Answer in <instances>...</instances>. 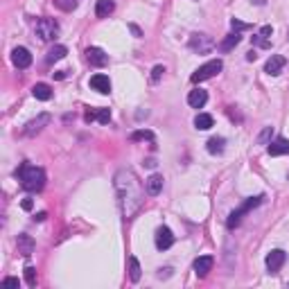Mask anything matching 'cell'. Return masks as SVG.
I'll use <instances>...</instances> for the list:
<instances>
[{"label": "cell", "instance_id": "1", "mask_svg": "<svg viewBox=\"0 0 289 289\" xmlns=\"http://www.w3.org/2000/svg\"><path fill=\"white\" fill-rule=\"evenodd\" d=\"M113 186H115V192H118V203H120V210H122V217L129 222V219H134L140 213V208L145 203L143 183H140V178L136 176L134 170L122 167V170L115 172Z\"/></svg>", "mask_w": 289, "mask_h": 289}, {"label": "cell", "instance_id": "2", "mask_svg": "<svg viewBox=\"0 0 289 289\" xmlns=\"http://www.w3.org/2000/svg\"><path fill=\"white\" fill-rule=\"evenodd\" d=\"M18 178H20L23 190H28V192H39L45 186V172L36 165H30V163H23L18 167Z\"/></svg>", "mask_w": 289, "mask_h": 289}, {"label": "cell", "instance_id": "3", "mask_svg": "<svg viewBox=\"0 0 289 289\" xmlns=\"http://www.w3.org/2000/svg\"><path fill=\"white\" fill-rule=\"evenodd\" d=\"M36 30V36H39L41 41H52L57 39V34H59V23H57L55 18H39L34 25Z\"/></svg>", "mask_w": 289, "mask_h": 289}, {"label": "cell", "instance_id": "4", "mask_svg": "<svg viewBox=\"0 0 289 289\" xmlns=\"http://www.w3.org/2000/svg\"><path fill=\"white\" fill-rule=\"evenodd\" d=\"M262 199H265V197H251V199H246V201L242 203L238 210H233V213H230V217H228V222H226V226H228V228H235V226L242 222V217H244L246 213H251L255 206H260Z\"/></svg>", "mask_w": 289, "mask_h": 289}, {"label": "cell", "instance_id": "5", "mask_svg": "<svg viewBox=\"0 0 289 289\" xmlns=\"http://www.w3.org/2000/svg\"><path fill=\"white\" fill-rule=\"evenodd\" d=\"M222 68H224V64L219 59H215V61H208V64H203L201 68H199L197 72H192V84H199V82H206V80H210V77H215L217 72H222Z\"/></svg>", "mask_w": 289, "mask_h": 289}, {"label": "cell", "instance_id": "6", "mask_svg": "<svg viewBox=\"0 0 289 289\" xmlns=\"http://www.w3.org/2000/svg\"><path fill=\"white\" fill-rule=\"evenodd\" d=\"M188 48L192 52H199V55H208V52L215 48V41H213V36H208V34H192L190 41H188Z\"/></svg>", "mask_w": 289, "mask_h": 289}, {"label": "cell", "instance_id": "7", "mask_svg": "<svg viewBox=\"0 0 289 289\" xmlns=\"http://www.w3.org/2000/svg\"><path fill=\"white\" fill-rule=\"evenodd\" d=\"M48 124H50V115L48 113H41V115H36L34 120H30V122L25 124L23 134L25 136H36L39 131H43V127H48Z\"/></svg>", "mask_w": 289, "mask_h": 289}, {"label": "cell", "instance_id": "8", "mask_svg": "<svg viewBox=\"0 0 289 289\" xmlns=\"http://www.w3.org/2000/svg\"><path fill=\"white\" fill-rule=\"evenodd\" d=\"M285 260H287L285 251L273 249L271 253L267 255V269H269V273H278V271H280V267L285 265Z\"/></svg>", "mask_w": 289, "mask_h": 289}, {"label": "cell", "instance_id": "9", "mask_svg": "<svg viewBox=\"0 0 289 289\" xmlns=\"http://www.w3.org/2000/svg\"><path fill=\"white\" fill-rule=\"evenodd\" d=\"M172 244H174V235H172V230L167 228V226H161V228L156 230V249L167 251Z\"/></svg>", "mask_w": 289, "mask_h": 289}, {"label": "cell", "instance_id": "10", "mask_svg": "<svg viewBox=\"0 0 289 289\" xmlns=\"http://www.w3.org/2000/svg\"><path fill=\"white\" fill-rule=\"evenodd\" d=\"M86 59H88V64L91 66H97V68L109 64V55L102 48H88L86 50Z\"/></svg>", "mask_w": 289, "mask_h": 289}, {"label": "cell", "instance_id": "11", "mask_svg": "<svg viewBox=\"0 0 289 289\" xmlns=\"http://www.w3.org/2000/svg\"><path fill=\"white\" fill-rule=\"evenodd\" d=\"M12 64L16 68H28L32 64V55L28 48H14L12 50Z\"/></svg>", "mask_w": 289, "mask_h": 289}, {"label": "cell", "instance_id": "12", "mask_svg": "<svg viewBox=\"0 0 289 289\" xmlns=\"http://www.w3.org/2000/svg\"><path fill=\"white\" fill-rule=\"evenodd\" d=\"M213 265H215L213 255H201V257H197V260H194V273H197L199 278L208 276V271H213Z\"/></svg>", "mask_w": 289, "mask_h": 289}, {"label": "cell", "instance_id": "13", "mask_svg": "<svg viewBox=\"0 0 289 289\" xmlns=\"http://www.w3.org/2000/svg\"><path fill=\"white\" fill-rule=\"evenodd\" d=\"M206 102H208V93L203 88H194V91H190V95H188V104L192 109H201Z\"/></svg>", "mask_w": 289, "mask_h": 289}, {"label": "cell", "instance_id": "14", "mask_svg": "<svg viewBox=\"0 0 289 289\" xmlns=\"http://www.w3.org/2000/svg\"><path fill=\"white\" fill-rule=\"evenodd\" d=\"M16 244H18V253L23 255V257H30L34 253V240L30 238V235H18V240H16Z\"/></svg>", "mask_w": 289, "mask_h": 289}, {"label": "cell", "instance_id": "15", "mask_svg": "<svg viewBox=\"0 0 289 289\" xmlns=\"http://www.w3.org/2000/svg\"><path fill=\"white\" fill-rule=\"evenodd\" d=\"M91 86H93V91H97V93H111V82H109V77L107 75H93L91 77Z\"/></svg>", "mask_w": 289, "mask_h": 289}, {"label": "cell", "instance_id": "16", "mask_svg": "<svg viewBox=\"0 0 289 289\" xmlns=\"http://www.w3.org/2000/svg\"><path fill=\"white\" fill-rule=\"evenodd\" d=\"M285 57L282 55H271L269 57V61H267V66H265V70L269 72V75H278V72L282 70V68H285Z\"/></svg>", "mask_w": 289, "mask_h": 289}, {"label": "cell", "instance_id": "17", "mask_svg": "<svg viewBox=\"0 0 289 289\" xmlns=\"http://www.w3.org/2000/svg\"><path fill=\"white\" fill-rule=\"evenodd\" d=\"M93 120H97L99 124H109V122H111V111H109V109L88 111V113H86V122H93Z\"/></svg>", "mask_w": 289, "mask_h": 289}, {"label": "cell", "instance_id": "18", "mask_svg": "<svg viewBox=\"0 0 289 289\" xmlns=\"http://www.w3.org/2000/svg\"><path fill=\"white\" fill-rule=\"evenodd\" d=\"M269 154H271V156L289 154V140H287V138H276L273 143H269Z\"/></svg>", "mask_w": 289, "mask_h": 289}, {"label": "cell", "instance_id": "19", "mask_svg": "<svg viewBox=\"0 0 289 289\" xmlns=\"http://www.w3.org/2000/svg\"><path fill=\"white\" fill-rule=\"evenodd\" d=\"M145 188H147V192H149L151 197L161 194V190H163V176H161V174H151V176L145 181Z\"/></svg>", "mask_w": 289, "mask_h": 289}, {"label": "cell", "instance_id": "20", "mask_svg": "<svg viewBox=\"0 0 289 289\" xmlns=\"http://www.w3.org/2000/svg\"><path fill=\"white\" fill-rule=\"evenodd\" d=\"M115 9V3L113 0H97V7H95V14L97 18H109Z\"/></svg>", "mask_w": 289, "mask_h": 289}, {"label": "cell", "instance_id": "21", "mask_svg": "<svg viewBox=\"0 0 289 289\" xmlns=\"http://www.w3.org/2000/svg\"><path fill=\"white\" fill-rule=\"evenodd\" d=\"M32 95L36 99H41V102H48V99L52 97V88L48 86V84H36V86L32 88Z\"/></svg>", "mask_w": 289, "mask_h": 289}, {"label": "cell", "instance_id": "22", "mask_svg": "<svg viewBox=\"0 0 289 289\" xmlns=\"http://www.w3.org/2000/svg\"><path fill=\"white\" fill-rule=\"evenodd\" d=\"M66 55H68V48H66V45H55V48L48 52L45 61H48V64H55V61H61V59H64Z\"/></svg>", "mask_w": 289, "mask_h": 289}, {"label": "cell", "instance_id": "23", "mask_svg": "<svg viewBox=\"0 0 289 289\" xmlns=\"http://www.w3.org/2000/svg\"><path fill=\"white\" fill-rule=\"evenodd\" d=\"M213 124H215V120H213V115H208V113H199L197 118H194V127L199 131H206L213 127Z\"/></svg>", "mask_w": 289, "mask_h": 289}, {"label": "cell", "instance_id": "24", "mask_svg": "<svg viewBox=\"0 0 289 289\" xmlns=\"http://www.w3.org/2000/svg\"><path fill=\"white\" fill-rule=\"evenodd\" d=\"M240 41H242V36H240L238 32L228 34V36H226V39L222 41V43H219V50H222V52H230V50L235 48V45L240 43Z\"/></svg>", "mask_w": 289, "mask_h": 289}, {"label": "cell", "instance_id": "25", "mask_svg": "<svg viewBox=\"0 0 289 289\" xmlns=\"http://www.w3.org/2000/svg\"><path fill=\"white\" fill-rule=\"evenodd\" d=\"M129 278H131L134 282L140 280V265H138V260H136L134 255L129 257Z\"/></svg>", "mask_w": 289, "mask_h": 289}, {"label": "cell", "instance_id": "26", "mask_svg": "<svg viewBox=\"0 0 289 289\" xmlns=\"http://www.w3.org/2000/svg\"><path fill=\"white\" fill-rule=\"evenodd\" d=\"M224 145H226L224 138H210L208 140V151H210V154H222Z\"/></svg>", "mask_w": 289, "mask_h": 289}, {"label": "cell", "instance_id": "27", "mask_svg": "<svg viewBox=\"0 0 289 289\" xmlns=\"http://www.w3.org/2000/svg\"><path fill=\"white\" fill-rule=\"evenodd\" d=\"M131 140H149V143L154 145V134H151L149 129H143V131H134V134H131Z\"/></svg>", "mask_w": 289, "mask_h": 289}, {"label": "cell", "instance_id": "28", "mask_svg": "<svg viewBox=\"0 0 289 289\" xmlns=\"http://www.w3.org/2000/svg\"><path fill=\"white\" fill-rule=\"evenodd\" d=\"M271 134H273V127H265V129H262V134L257 136V145H269Z\"/></svg>", "mask_w": 289, "mask_h": 289}, {"label": "cell", "instance_id": "29", "mask_svg": "<svg viewBox=\"0 0 289 289\" xmlns=\"http://www.w3.org/2000/svg\"><path fill=\"white\" fill-rule=\"evenodd\" d=\"M25 282L30 287H36V269L34 267H25Z\"/></svg>", "mask_w": 289, "mask_h": 289}, {"label": "cell", "instance_id": "30", "mask_svg": "<svg viewBox=\"0 0 289 289\" xmlns=\"http://www.w3.org/2000/svg\"><path fill=\"white\" fill-rule=\"evenodd\" d=\"M55 5H57L59 9H64V12H72V9L77 7L75 0H55Z\"/></svg>", "mask_w": 289, "mask_h": 289}, {"label": "cell", "instance_id": "31", "mask_svg": "<svg viewBox=\"0 0 289 289\" xmlns=\"http://www.w3.org/2000/svg\"><path fill=\"white\" fill-rule=\"evenodd\" d=\"M230 28H233L235 32H242V30H251V25L242 23V20H238V18H233V20H230Z\"/></svg>", "mask_w": 289, "mask_h": 289}, {"label": "cell", "instance_id": "32", "mask_svg": "<svg viewBox=\"0 0 289 289\" xmlns=\"http://www.w3.org/2000/svg\"><path fill=\"white\" fill-rule=\"evenodd\" d=\"M163 72H165V68H163V66H156L154 70H151V82H159L161 77H163Z\"/></svg>", "mask_w": 289, "mask_h": 289}, {"label": "cell", "instance_id": "33", "mask_svg": "<svg viewBox=\"0 0 289 289\" xmlns=\"http://www.w3.org/2000/svg\"><path fill=\"white\" fill-rule=\"evenodd\" d=\"M253 43H257L260 48H269V41H267L265 36H260V34H255V36H253Z\"/></svg>", "mask_w": 289, "mask_h": 289}, {"label": "cell", "instance_id": "34", "mask_svg": "<svg viewBox=\"0 0 289 289\" xmlns=\"http://www.w3.org/2000/svg\"><path fill=\"white\" fill-rule=\"evenodd\" d=\"M273 34V30H271V25H265V28L260 30V36H265V39H269V36Z\"/></svg>", "mask_w": 289, "mask_h": 289}, {"label": "cell", "instance_id": "35", "mask_svg": "<svg viewBox=\"0 0 289 289\" xmlns=\"http://www.w3.org/2000/svg\"><path fill=\"white\" fill-rule=\"evenodd\" d=\"M5 285H7V287H18L20 285V282H18V278H5Z\"/></svg>", "mask_w": 289, "mask_h": 289}, {"label": "cell", "instance_id": "36", "mask_svg": "<svg viewBox=\"0 0 289 289\" xmlns=\"http://www.w3.org/2000/svg\"><path fill=\"white\" fill-rule=\"evenodd\" d=\"M20 206H23V210H32V206H34V201H32V199H23V203H20Z\"/></svg>", "mask_w": 289, "mask_h": 289}, {"label": "cell", "instance_id": "37", "mask_svg": "<svg viewBox=\"0 0 289 289\" xmlns=\"http://www.w3.org/2000/svg\"><path fill=\"white\" fill-rule=\"evenodd\" d=\"M52 75H55L57 80H64V77H66V72H64V70H59V72H52Z\"/></svg>", "mask_w": 289, "mask_h": 289}, {"label": "cell", "instance_id": "38", "mask_svg": "<svg viewBox=\"0 0 289 289\" xmlns=\"http://www.w3.org/2000/svg\"><path fill=\"white\" fill-rule=\"evenodd\" d=\"M45 217H48V215H45V213H39V215H36V217H34V219H36V222H43V219H45Z\"/></svg>", "mask_w": 289, "mask_h": 289}, {"label": "cell", "instance_id": "39", "mask_svg": "<svg viewBox=\"0 0 289 289\" xmlns=\"http://www.w3.org/2000/svg\"><path fill=\"white\" fill-rule=\"evenodd\" d=\"M255 57H257L255 52H249V55H246V59H249V61H255Z\"/></svg>", "mask_w": 289, "mask_h": 289}]
</instances>
